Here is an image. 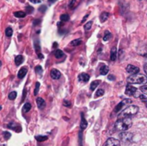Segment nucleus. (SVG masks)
<instances>
[{"label": "nucleus", "mask_w": 147, "mask_h": 146, "mask_svg": "<svg viewBox=\"0 0 147 146\" xmlns=\"http://www.w3.org/2000/svg\"><path fill=\"white\" fill-rule=\"evenodd\" d=\"M130 103H132V101H131L130 99H125V100H123L121 102H120V103L115 107V113H119V112L122 109V108H123L125 105H127V104H130Z\"/></svg>", "instance_id": "nucleus-7"}, {"label": "nucleus", "mask_w": 147, "mask_h": 146, "mask_svg": "<svg viewBox=\"0 0 147 146\" xmlns=\"http://www.w3.org/2000/svg\"><path fill=\"white\" fill-rule=\"evenodd\" d=\"M34 70H35V72H36L37 74L42 75V67H41L40 65H37V66L34 68Z\"/></svg>", "instance_id": "nucleus-33"}, {"label": "nucleus", "mask_w": 147, "mask_h": 146, "mask_svg": "<svg viewBox=\"0 0 147 146\" xmlns=\"http://www.w3.org/2000/svg\"><path fill=\"white\" fill-rule=\"evenodd\" d=\"M109 14L108 13V12H102L101 15H100V20H101V22H106L107 21V19L109 18Z\"/></svg>", "instance_id": "nucleus-17"}, {"label": "nucleus", "mask_w": 147, "mask_h": 146, "mask_svg": "<svg viewBox=\"0 0 147 146\" xmlns=\"http://www.w3.org/2000/svg\"><path fill=\"white\" fill-rule=\"evenodd\" d=\"M1 109H2V107H1V106H0V110H1Z\"/></svg>", "instance_id": "nucleus-50"}, {"label": "nucleus", "mask_w": 147, "mask_h": 146, "mask_svg": "<svg viewBox=\"0 0 147 146\" xmlns=\"http://www.w3.org/2000/svg\"><path fill=\"white\" fill-rule=\"evenodd\" d=\"M144 102L146 103V107H147V101H146V102Z\"/></svg>", "instance_id": "nucleus-49"}, {"label": "nucleus", "mask_w": 147, "mask_h": 146, "mask_svg": "<svg viewBox=\"0 0 147 146\" xmlns=\"http://www.w3.org/2000/svg\"><path fill=\"white\" fill-rule=\"evenodd\" d=\"M78 80L80 82H84V83H87L90 80V76L87 73H81L78 76Z\"/></svg>", "instance_id": "nucleus-13"}, {"label": "nucleus", "mask_w": 147, "mask_h": 146, "mask_svg": "<svg viewBox=\"0 0 147 146\" xmlns=\"http://www.w3.org/2000/svg\"><path fill=\"white\" fill-rule=\"evenodd\" d=\"M88 16H89V15H85V16H84V17L83 18V20H82V22H84V21H85V20L87 19V17H88Z\"/></svg>", "instance_id": "nucleus-43"}, {"label": "nucleus", "mask_w": 147, "mask_h": 146, "mask_svg": "<svg viewBox=\"0 0 147 146\" xmlns=\"http://www.w3.org/2000/svg\"><path fill=\"white\" fill-rule=\"evenodd\" d=\"M34 49H35V52H36V53H37V55H38V58H39L40 59H42L44 57H43L42 53H40V46L39 40H35V42L34 43Z\"/></svg>", "instance_id": "nucleus-10"}, {"label": "nucleus", "mask_w": 147, "mask_h": 146, "mask_svg": "<svg viewBox=\"0 0 147 146\" xmlns=\"http://www.w3.org/2000/svg\"><path fill=\"white\" fill-rule=\"evenodd\" d=\"M14 15L17 18H24L26 16V13L23 11H16L14 12Z\"/></svg>", "instance_id": "nucleus-19"}, {"label": "nucleus", "mask_w": 147, "mask_h": 146, "mask_svg": "<svg viewBox=\"0 0 147 146\" xmlns=\"http://www.w3.org/2000/svg\"><path fill=\"white\" fill-rule=\"evenodd\" d=\"M33 11H34V8H33L32 6L28 5V6L26 7V14H31Z\"/></svg>", "instance_id": "nucleus-34"}, {"label": "nucleus", "mask_w": 147, "mask_h": 146, "mask_svg": "<svg viewBox=\"0 0 147 146\" xmlns=\"http://www.w3.org/2000/svg\"><path fill=\"white\" fill-rule=\"evenodd\" d=\"M64 106L65 107H67V108H70L71 106V103L68 101H64Z\"/></svg>", "instance_id": "nucleus-37"}, {"label": "nucleus", "mask_w": 147, "mask_h": 146, "mask_svg": "<svg viewBox=\"0 0 147 146\" xmlns=\"http://www.w3.org/2000/svg\"><path fill=\"white\" fill-rule=\"evenodd\" d=\"M104 95V90L103 89H98L96 92V94H95V97L96 98H97V97H100V96H103Z\"/></svg>", "instance_id": "nucleus-27"}, {"label": "nucleus", "mask_w": 147, "mask_h": 146, "mask_svg": "<svg viewBox=\"0 0 147 146\" xmlns=\"http://www.w3.org/2000/svg\"><path fill=\"white\" fill-rule=\"evenodd\" d=\"M87 121H86V120H85V118H84V114H81V123H80V128H81V130L83 131V130H84L86 127H87Z\"/></svg>", "instance_id": "nucleus-14"}, {"label": "nucleus", "mask_w": 147, "mask_h": 146, "mask_svg": "<svg viewBox=\"0 0 147 146\" xmlns=\"http://www.w3.org/2000/svg\"><path fill=\"white\" fill-rule=\"evenodd\" d=\"M140 1H141V0H140Z\"/></svg>", "instance_id": "nucleus-51"}, {"label": "nucleus", "mask_w": 147, "mask_h": 146, "mask_svg": "<svg viewBox=\"0 0 147 146\" xmlns=\"http://www.w3.org/2000/svg\"><path fill=\"white\" fill-rule=\"evenodd\" d=\"M127 71L130 74H137V73H139L140 69H139V67L134 66L133 65H128L127 66Z\"/></svg>", "instance_id": "nucleus-8"}, {"label": "nucleus", "mask_w": 147, "mask_h": 146, "mask_svg": "<svg viewBox=\"0 0 147 146\" xmlns=\"http://www.w3.org/2000/svg\"><path fill=\"white\" fill-rule=\"evenodd\" d=\"M23 61H24V57L22 55H17L15 58V63H16V66H19Z\"/></svg>", "instance_id": "nucleus-16"}, {"label": "nucleus", "mask_w": 147, "mask_h": 146, "mask_svg": "<svg viewBox=\"0 0 147 146\" xmlns=\"http://www.w3.org/2000/svg\"><path fill=\"white\" fill-rule=\"evenodd\" d=\"M12 34H13V29L10 27H8L5 29V34H6V36L7 37H11L12 36Z\"/></svg>", "instance_id": "nucleus-25"}, {"label": "nucleus", "mask_w": 147, "mask_h": 146, "mask_svg": "<svg viewBox=\"0 0 147 146\" xmlns=\"http://www.w3.org/2000/svg\"><path fill=\"white\" fill-rule=\"evenodd\" d=\"M140 98L141 99V101H143V102H146V101H147V99L146 98V96H143V95H140Z\"/></svg>", "instance_id": "nucleus-40"}, {"label": "nucleus", "mask_w": 147, "mask_h": 146, "mask_svg": "<svg viewBox=\"0 0 147 146\" xmlns=\"http://www.w3.org/2000/svg\"><path fill=\"white\" fill-rule=\"evenodd\" d=\"M36 103H37V106L40 109H43L46 107V102L41 97H38L36 99Z\"/></svg>", "instance_id": "nucleus-11"}, {"label": "nucleus", "mask_w": 147, "mask_h": 146, "mask_svg": "<svg viewBox=\"0 0 147 146\" xmlns=\"http://www.w3.org/2000/svg\"><path fill=\"white\" fill-rule=\"evenodd\" d=\"M110 38H111V33L109 31H106L105 34H104V36H103V40L108 41Z\"/></svg>", "instance_id": "nucleus-26"}, {"label": "nucleus", "mask_w": 147, "mask_h": 146, "mask_svg": "<svg viewBox=\"0 0 147 146\" xmlns=\"http://www.w3.org/2000/svg\"><path fill=\"white\" fill-rule=\"evenodd\" d=\"M76 5H77V0H71L68 6H69V8L71 9H73L76 8Z\"/></svg>", "instance_id": "nucleus-30"}, {"label": "nucleus", "mask_w": 147, "mask_h": 146, "mask_svg": "<svg viewBox=\"0 0 147 146\" xmlns=\"http://www.w3.org/2000/svg\"><path fill=\"white\" fill-rule=\"evenodd\" d=\"M117 58V49L116 47H113L111 49V52H110V59L112 61H115Z\"/></svg>", "instance_id": "nucleus-15"}, {"label": "nucleus", "mask_w": 147, "mask_h": 146, "mask_svg": "<svg viewBox=\"0 0 147 146\" xmlns=\"http://www.w3.org/2000/svg\"><path fill=\"white\" fill-rule=\"evenodd\" d=\"M47 139H48L47 136H43V135H37V136H35V139L38 142H44V141L47 140Z\"/></svg>", "instance_id": "nucleus-22"}, {"label": "nucleus", "mask_w": 147, "mask_h": 146, "mask_svg": "<svg viewBox=\"0 0 147 146\" xmlns=\"http://www.w3.org/2000/svg\"><path fill=\"white\" fill-rule=\"evenodd\" d=\"M58 46L57 43H54V44H53V47H55V46Z\"/></svg>", "instance_id": "nucleus-47"}, {"label": "nucleus", "mask_w": 147, "mask_h": 146, "mask_svg": "<svg viewBox=\"0 0 147 146\" xmlns=\"http://www.w3.org/2000/svg\"><path fill=\"white\" fill-rule=\"evenodd\" d=\"M69 19H70V16H69V15H67V14H63V15H60V20H61L62 22H67Z\"/></svg>", "instance_id": "nucleus-29"}, {"label": "nucleus", "mask_w": 147, "mask_h": 146, "mask_svg": "<svg viewBox=\"0 0 147 146\" xmlns=\"http://www.w3.org/2000/svg\"><path fill=\"white\" fill-rule=\"evenodd\" d=\"M92 21H90V22H88L85 25H84V29L86 30V31H88V30H90V28H91V26H92Z\"/></svg>", "instance_id": "nucleus-32"}, {"label": "nucleus", "mask_w": 147, "mask_h": 146, "mask_svg": "<svg viewBox=\"0 0 147 146\" xmlns=\"http://www.w3.org/2000/svg\"><path fill=\"white\" fill-rule=\"evenodd\" d=\"M120 139H121V142L122 144H124L125 145H129L133 143L134 135H133V133L125 131L120 134Z\"/></svg>", "instance_id": "nucleus-4"}, {"label": "nucleus", "mask_w": 147, "mask_h": 146, "mask_svg": "<svg viewBox=\"0 0 147 146\" xmlns=\"http://www.w3.org/2000/svg\"><path fill=\"white\" fill-rule=\"evenodd\" d=\"M144 71H145V72L146 73L147 75V64H146V65H144Z\"/></svg>", "instance_id": "nucleus-42"}, {"label": "nucleus", "mask_w": 147, "mask_h": 146, "mask_svg": "<svg viewBox=\"0 0 147 146\" xmlns=\"http://www.w3.org/2000/svg\"><path fill=\"white\" fill-rule=\"evenodd\" d=\"M39 10L41 11V12H45L47 10V6L46 5H42L40 8H39Z\"/></svg>", "instance_id": "nucleus-38"}, {"label": "nucleus", "mask_w": 147, "mask_h": 146, "mask_svg": "<svg viewBox=\"0 0 147 146\" xmlns=\"http://www.w3.org/2000/svg\"><path fill=\"white\" fill-rule=\"evenodd\" d=\"M40 19H36V20H34V22H33V24H34V26H37V25H39L40 23Z\"/></svg>", "instance_id": "nucleus-39"}, {"label": "nucleus", "mask_w": 147, "mask_h": 146, "mask_svg": "<svg viewBox=\"0 0 147 146\" xmlns=\"http://www.w3.org/2000/svg\"><path fill=\"white\" fill-rule=\"evenodd\" d=\"M25 96H26V89H24V91H23V97H22V101H24Z\"/></svg>", "instance_id": "nucleus-44"}, {"label": "nucleus", "mask_w": 147, "mask_h": 146, "mask_svg": "<svg viewBox=\"0 0 147 146\" xmlns=\"http://www.w3.org/2000/svg\"><path fill=\"white\" fill-rule=\"evenodd\" d=\"M3 136H4V139H9L10 138V133H7V132H4L3 133Z\"/></svg>", "instance_id": "nucleus-36"}, {"label": "nucleus", "mask_w": 147, "mask_h": 146, "mask_svg": "<svg viewBox=\"0 0 147 146\" xmlns=\"http://www.w3.org/2000/svg\"><path fill=\"white\" fill-rule=\"evenodd\" d=\"M139 112V107L135 105L128 106L124 110H122L120 114L118 115V118H125V117H132L135 115Z\"/></svg>", "instance_id": "nucleus-3"}, {"label": "nucleus", "mask_w": 147, "mask_h": 146, "mask_svg": "<svg viewBox=\"0 0 147 146\" xmlns=\"http://www.w3.org/2000/svg\"><path fill=\"white\" fill-rule=\"evenodd\" d=\"M16 96H17V93L16 91H12L9 94V100H15L16 98Z\"/></svg>", "instance_id": "nucleus-28"}, {"label": "nucleus", "mask_w": 147, "mask_h": 146, "mask_svg": "<svg viewBox=\"0 0 147 146\" xmlns=\"http://www.w3.org/2000/svg\"><path fill=\"white\" fill-rule=\"evenodd\" d=\"M109 68L107 65H103L100 69V74L101 75H107L108 72H109Z\"/></svg>", "instance_id": "nucleus-21"}, {"label": "nucleus", "mask_w": 147, "mask_h": 146, "mask_svg": "<svg viewBox=\"0 0 147 146\" xmlns=\"http://www.w3.org/2000/svg\"><path fill=\"white\" fill-rule=\"evenodd\" d=\"M100 83H101V82H100L99 80H96V81L92 82L91 84H90V89H91V90H95V89H96V87L99 85Z\"/></svg>", "instance_id": "nucleus-23"}, {"label": "nucleus", "mask_w": 147, "mask_h": 146, "mask_svg": "<svg viewBox=\"0 0 147 146\" xmlns=\"http://www.w3.org/2000/svg\"><path fill=\"white\" fill-rule=\"evenodd\" d=\"M1 66H2V61L0 60V68H1Z\"/></svg>", "instance_id": "nucleus-48"}, {"label": "nucleus", "mask_w": 147, "mask_h": 146, "mask_svg": "<svg viewBox=\"0 0 147 146\" xmlns=\"http://www.w3.org/2000/svg\"><path fill=\"white\" fill-rule=\"evenodd\" d=\"M108 78H109V80H115V77H114L113 75H109V76L108 77Z\"/></svg>", "instance_id": "nucleus-41"}, {"label": "nucleus", "mask_w": 147, "mask_h": 146, "mask_svg": "<svg viewBox=\"0 0 147 146\" xmlns=\"http://www.w3.org/2000/svg\"><path fill=\"white\" fill-rule=\"evenodd\" d=\"M81 43H82V40L77 39V40H72V41L71 42V46H77L81 45Z\"/></svg>", "instance_id": "nucleus-24"}, {"label": "nucleus", "mask_w": 147, "mask_h": 146, "mask_svg": "<svg viewBox=\"0 0 147 146\" xmlns=\"http://www.w3.org/2000/svg\"><path fill=\"white\" fill-rule=\"evenodd\" d=\"M133 121L131 117H125V118H120L115 124V128L117 131L120 132H125L127 131L132 126Z\"/></svg>", "instance_id": "nucleus-1"}, {"label": "nucleus", "mask_w": 147, "mask_h": 146, "mask_svg": "<svg viewBox=\"0 0 147 146\" xmlns=\"http://www.w3.org/2000/svg\"><path fill=\"white\" fill-rule=\"evenodd\" d=\"M103 146H121V142L114 138H110L107 139V141L104 143Z\"/></svg>", "instance_id": "nucleus-6"}, {"label": "nucleus", "mask_w": 147, "mask_h": 146, "mask_svg": "<svg viewBox=\"0 0 147 146\" xmlns=\"http://www.w3.org/2000/svg\"><path fill=\"white\" fill-rule=\"evenodd\" d=\"M50 76H51V77H52L53 79H54V80H58V79H59V78H60V77H61V73H60V71H59V70H57V69H53V70L51 71Z\"/></svg>", "instance_id": "nucleus-9"}, {"label": "nucleus", "mask_w": 147, "mask_h": 146, "mask_svg": "<svg viewBox=\"0 0 147 146\" xmlns=\"http://www.w3.org/2000/svg\"><path fill=\"white\" fill-rule=\"evenodd\" d=\"M137 89L135 87H134L133 85L131 84H127V87H126V91H125V94L129 96H134L136 94H137Z\"/></svg>", "instance_id": "nucleus-5"}, {"label": "nucleus", "mask_w": 147, "mask_h": 146, "mask_svg": "<svg viewBox=\"0 0 147 146\" xmlns=\"http://www.w3.org/2000/svg\"><path fill=\"white\" fill-rule=\"evenodd\" d=\"M39 89H40V83L39 82H36L35 83V88H34V96H37L38 95Z\"/></svg>", "instance_id": "nucleus-31"}, {"label": "nucleus", "mask_w": 147, "mask_h": 146, "mask_svg": "<svg viewBox=\"0 0 147 146\" xmlns=\"http://www.w3.org/2000/svg\"><path fill=\"white\" fill-rule=\"evenodd\" d=\"M127 82L134 84H144L147 83V77L143 74H132L127 77Z\"/></svg>", "instance_id": "nucleus-2"}, {"label": "nucleus", "mask_w": 147, "mask_h": 146, "mask_svg": "<svg viewBox=\"0 0 147 146\" xmlns=\"http://www.w3.org/2000/svg\"><path fill=\"white\" fill-rule=\"evenodd\" d=\"M48 1H49V3H54L56 0H48Z\"/></svg>", "instance_id": "nucleus-46"}, {"label": "nucleus", "mask_w": 147, "mask_h": 146, "mask_svg": "<svg viewBox=\"0 0 147 146\" xmlns=\"http://www.w3.org/2000/svg\"><path fill=\"white\" fill-rule=\"evenodd\" d=\"M140 90H141V92H142L143 94L147 95V85H143V86H141Z\"/></svg>", "instance_id": "nucleus-35"}, {"label": "nucleus", "mask_w": 147, "mask_h": 146, "mask_svg": "<svg viewBox=\"0 0 147 146\" xmlns=\"http://www.w3.org/2000/svg\"><path fill=\"white\" fill-rule=\"evenodd\" d=\"M53 55L55 56L56 59H61V58L64 56V52H63L61 50L58 49V50H56V51L53 52Z\"/></svg>", "instance_id": "nucleus-20"}, {"label": "nucleus", "mask_w": 147, "mask_h": 146, "mask_svg": "<svg viewBox=\"0 0 147 146\" xmlns=\"http://www.w3.org/2000/svg\"><path fill=\"white\" fill-rule=\"evenodd\" d=\"M29 1H31L32 3H37L40 2V0H29Z\"/></svg>", "instance_id": "nucleus-45"}, {"label": "nucleus", "mask_w": 147, "mask_h": 146, "mask_svg": "<svg viewBox=\"0 0 147 146\" xmlns=\"http://www.w3.org/2000/svg\"><path fill=\"white\" fill-rule=\"evenodd\" d=\"M31 108H32L31 104H30L29 102H26V103L24 104V106L22 107V112H23L24 114H25V113H28V111H30Z\"/></svg>", "instance_id": "nucleus-18"}, {"label": "nucleus", "mask_w": 147, "mask_h": 146, "mask_svg": "<svg viewBox=\"0 0 147 146\" xmlns=\"http://www.w3.org/2000/svg\"><path fill=\"white\" fill-rule=\"evenodd\" d=\"M27 72H28L27 67H22V68H21V70H19L18 74H17L18 78H19V79H22V78L26 76Z\"/></svg>", "instance_id": "nucleus-12"}]
</instances>
